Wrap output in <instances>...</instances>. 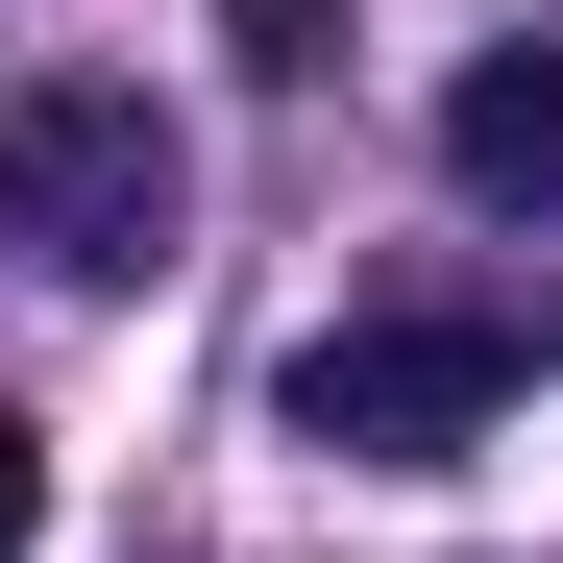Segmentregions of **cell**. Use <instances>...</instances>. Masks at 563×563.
Masks as SVG:
<instances>
[{
  "instance_id": "cell-2",
  "label": "cell",
  "mask_w": 563,
  "mask_h": 563,
  "mask_svg": "<svg viewBox=\"0 0 563 563\" xmlns=\"http://www.w3.org/2000/svg\"><path fill=\"white\" fill-rule=\"evenodd\" d=\"M172 123H147V74H25L0 99V245L74 269V295H123V269H172Z\"/></svg>"
},
{
  "instance_id": "cell-3",
  "label": "cell",
  "mask_w": 563,
  "mask_h": 563,
  "mask_svg": "<svg viewBox=\"0 0 563 563\" xmlns=\"http://www.w3.org/2000/svg\"><path fill=\"white\" fill-rule=\"evenodd\" d=\"M441 172H465L490 221H563V25H539V49H465V74H441Z\"/></svg>"
},
{
  "instance_id": "cell-1",
  "label": "cell",
  "mask_w": 563,
  "mask_h": 563,
  "mask_svg": "<svg viewBox=\"0 0 563 563\" xmlns=\"http://www.w3.org/2000/svg\"><path fill=\"white\" fill-rule=\"evenodd\" d=\"M539 343L563 319H515V295H367V319L295 343V441L319 465H465V441L539 393Z\"/></svg>"
},
{
  "instance_id": "cell-4",
  "label": "cell",
  "mask_w": 563,
  "mask_h": 563,
  "mask_svg": "<svg viewBox=\"0 0 563 563\" xmlns=\"http://www.w3.org/2000/svg\"><path fill=\"white\" fill-rule=\"evenodd\" d=\"M25 539H49V441L0 417V563H25Z\"/></svg>"
}]
</instances>
